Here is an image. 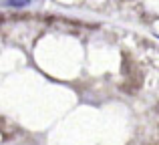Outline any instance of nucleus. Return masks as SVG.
I'll return each instance as SVG.
<instances>
[{"mask_svg":"<svg viewBox=\"0 0 159 145\" xmlns=\"http://www.w3.org/2000/svg\"><path fill=\"white\" fill-rule=\"evenodd\" d=\"M2 6H12V8H22V6H28L30 0H0Z\"/></svg>","mask_w":159,"mask_h":145,"instance_id":"obj_1","label":"nucleus"}]
</instances>
